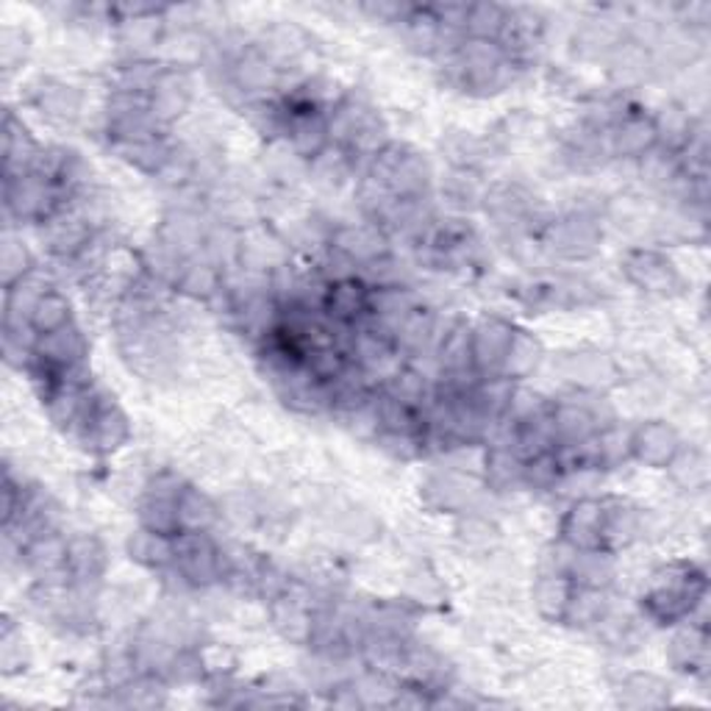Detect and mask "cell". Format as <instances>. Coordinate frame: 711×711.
Segmentation results:
<instances>
[{"instance_id":"6da1fadb","label":"cell","mask_w":711,"mask_h":711,"mask_svg":"<svg viewBox=\"0 0 711 711\" xmlns=\"http://www.w3.org/2000/svg\"><path fill=\"white\" fill-rule=\"evenodd\" d=\"M706 592V579L698 567L693 564H681L673 567V570H664V573L656 579L653 589L645 598L650 614H653L659 623H678L686 614H693V609L698 606V600L703 598Z\"/></svg>"},{"instance_id":"7a4b0ae2","label":"cell","mask_w":711,"mask_h":711,"mask_svg":"<svg viewBox=\"0 0 711 711\" xmlns=\"http://www.w3.org/2000/svg\"><path fill=\"white\" fill-rule=\"evenodd\" d=\"M675 447H678V440H675L673 429L661 426V422H650L645 429H639L631 440V450L648 465H668L673 461Z\"/></svg>"},{"instance_id":"3957f363","label":"cell","mask_w":711,"mask_h":711,"mask_svg":"<svg viewBox=\"0 0 711 711\" xmlns=\"http://www.w3.org/2000/svg\"><path fill=\"white\" fill-rule=\"evenodd\" d=\"M103 548L92 536H78V539L67 542V573L76 581L98 579L103 573Z\"/></svg>"}]
</instances>
